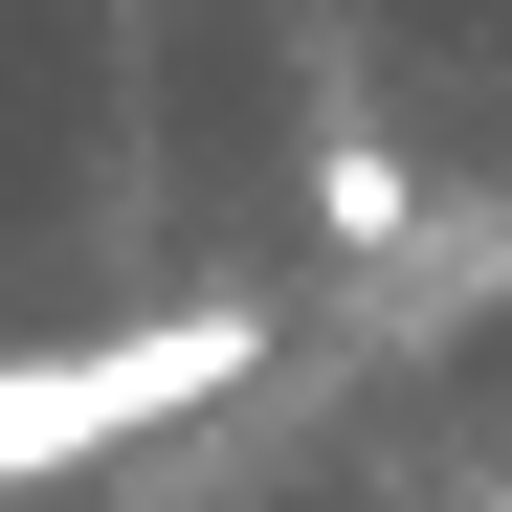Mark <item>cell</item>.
Masks as SVG:
<instances>
[{
	"label": "cell",
	"mask_w": 512,
	"mask_h": 512,
	"mask_svg": "<svg viewBox=\"0 0 512 512\" xmlns=\"http://www.w3.org/2000/svg\"><path fill=\"white\" fill-rule=\"evenodd\" d=\"M245 357H268V312H134V334H45V357H0V490L90 468V446H156V423H201Z\"/></svg>",
	"instance_id": "obj_1"
},
{
	"label": "cell",
	"mask_w": 512,
	"mask_h": 512,
	"mask_svg": "<svg viewBox=\"0 0 512 512\" xmlns=\"http://www.w3.org/2000/svg\"><path fill=\"white\" fill-rule=\"evenodd\" d=\"M312 223H334V245H401L423 201H401V156H379V134H334V179H312Z\"/></svg>",
	"instance_id": "obj_2"
}]
</instances>
